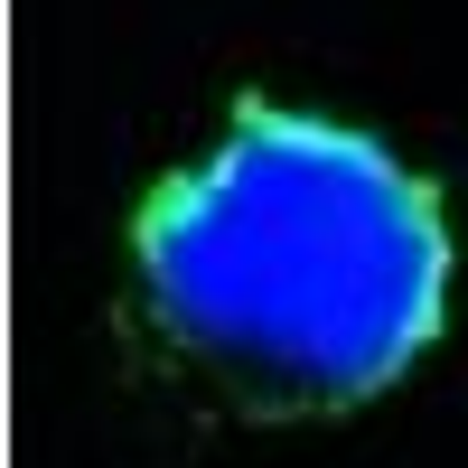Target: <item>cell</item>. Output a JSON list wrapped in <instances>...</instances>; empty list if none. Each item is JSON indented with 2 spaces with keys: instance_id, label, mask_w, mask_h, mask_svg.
Returning <instances> with one entry per match:
<instances>
[{
  "instance_id": "obj_1",
  "label": "cell",
  "mask_w": 468,
  "mask_h": 468,
  "mask_svg": "<svg viewBox=\"0 0 468 468\" xmlns=\"http://www.w3.org/2000/svg\"><path fill=\"white\" fill-rule=\"evenodd\" d=\"M160 328L262 412L384 394L450 309V225L384 141L244 103L178 187L141 207Z\"/></svg>"
}]
</instances>
